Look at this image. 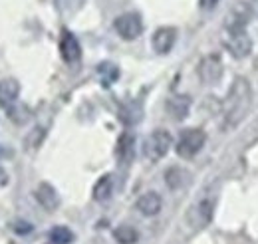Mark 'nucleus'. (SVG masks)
<instances>
[{
    "label": "nucleus",
    "mask_w": 258,
    "mask_h": 244,
    "mask_svg": "<svg viewBox=\"0 0 258 244\" xmlns=\"http://www.w3.org/2000/svg\"><path fill=\"white\" fill-rule=\"evenodd\" d=\"M250 107V86L244 80H238L228 93V101H226V125L234 127L240 121L246 111Z\"/></svg>",
    "instance_id": "nucleus-1"
},
{
    "label": "nucleus",
    "mask_w": 258,
    "mask_h": 244,
    "mask_svg": "<svg viewBox=\"0 0 258 244\" xmlns=\"http://www.w3.org/2000/svg\"><path fill=\"white\" fill-rule=\"evenodd\" d=\"M173 145V137L169 131L165 129H157L153 133H149L143 141V157L149 159V161H161L163 157L169 153Z\"/></svg>",
    "instance_id": "nucleus-2"
},
{
    "label": "nucleus",
    "mask_w": 258,
    "mask_h": 244,
    "mask_svg": "<svg viewBox=\"0 0 258 244\" xmlns=\"http://www.w3.org/2000/svg\"><path fill=\"white\" fill-rule=\"evenodd\" d=\"M225 46L234 58H246L252 52V40L246 34L244 26H234V24H226L225 34Z\"/></svg>",
    "instance_id": "nucleus-3"
},
{
    "label": "nucleus",
    "mask_w": 258,
    "mask_h": 244,
    "mask_svg": "<svg viewBox=\"0 0 258 244\" xmlns=\"http://www.w3.org/2000/svg\"><path fill=\"white\" fill-rule=\"evenodd\" d=\"M205 141H207V135L203 129L199 127H191V129H185L179 139H177V145H175V151L179 157L183 159H191L197 153L205 147Z\"/></svg>",
    "instance_id": "nucleus-4"
},
{
    "label": "nucleus",
    "mask_w": 258,
    "mask_h": 244,
    "mask_svg": "<svg viewBox=\"0 0 258 244\" xmlns=\"http://www.w3.org/2000/svg\"><path fill=\"white\" fill-rule=\"evenodd\" d=\"M113 28L119 34V38H123V40H135L143 32V20H141V16L137 12H125V14H121V16L115 18Z\"/></svg>",
    "instance_id": "nucleus-5"
},
{
    "label": "nucleus",
    "mask_w": 258,
    "mask_h": 244,
    "mask_svg": "<svg viewBox=\"0 0 258 244\" xmlns=\"http://www.w3.org/2000/svg\"><path fill=\"white\" fill-rule=\"evenodd\" d=\"M175 42H177V30H175L173 26H161V28H157L155 34H153V38H151L153 50H155L157 54H167V52H171L173 46H175Z\"/></svg>",
    "instance_id": "nucleus-6"
},
{
    "label": "nucleus",
    "mask_w": 258,
    "mask_h": 244,
    "mask_svg": "<svg viewBox=\"0 0 258 244\" xmlns=\"http://www.w3.org/2000/svg\"><path fill=\"white\" fill-rule=\"evenodd\" d=\"M199 76L205 84H215L223 76V62L219 56H207L199 66Z\"/></svg>",
    "instance_id": "nucleus-7"
},
{
    "label": "nucleus",
    "mask_w": 258,
    "mask_h": 244,
    "mask_svg": "<svg viewBox=\"0 0 258 244\" xmlns=\"http://www.w3.org/2000/svg\"><path fill=\"white\" fill-rule=\"evenodd\" d=\"M60 54H62L64 62H68V64H76V62L82 58L80 42H78V38H76L72 32L64 30V34H62V40H60Z\"/></svg>",
    "instance_id": "nucleus-8"
},
{
    "label": "nucleus",
    "mask_w": 258,
    "mask_h": 244,
    "mask_svg": "<svg viewBox=\"0 0 258 244\" xmlns=\"http://www.w3.org/2000/svg\"><path fill=\"white\" fill-rule=\"evenodd\" d=\"M161 207H163V201L161 197L155 193V191H149L145 195H141L135 203V209L143 216H155V214L161 213Z\"/></svg>",
    "instance_id": "nucleus-9"
},
{
    "label": "nucleus",
    "mask_w": 258,
    "mask_h": 244,
    "mask_svg": "<svg viewBox=\"0 0 258 244\" xmlns=\"http://www.w3.org/2000/svg\"><path fill=\"white\" fill-rule=\"evenodd\" d=\"M189 109H191V97L187 95H173L167 99V113L175 121L185 119L189 115Z\"/></svg>",
    "instance_id": "nucleus-10"
},
{
    "label": "nucleus",
    "mask_w": 258,
    "mask_h": 244,
    "mask_svg": "<svg viewBox=\"0 0 258 244\" xmlns=\"http://www.w3.org/2000/svg\"><path fill=\"white\" fill-rule=\"evenodd\" d=\"M34 195H36V201H38L46 211H56L58 205H60V197H58V193H56V189H54L52 185L42 183L36 189Z\"/></svg>",
    "instance_id": "nucleus-11"
},
{
    "label": "nucleus",
    "mask_w": 258,
    "mask_h": 244,
    "mask_svg": "<svg viewBox=\"0 0 258 244\" xmlns=\"http://www.w3.org/2000/svg\"><path fill=\"white\" fill-rule=\"evenodd\" d=\"M18 93H20V84L14 78H8V80L0 82V103L2 105L10 107L18 99Z\"/></svg>",
    "instance_id": "nucleus-12"
},
{
    "label": "nucleus",
    "mask_w": 258,
    "mask_h": 244,
    "mask_svg": "<svg viewBox=\"0 0 258 244\" xmlns=\"http://www.w3.org/2000/svg\"><path fill=\"white\" fill-rule=\"evenodd\" d=\"M117 157L121 163H131L135 157V137L131 133H123L117 141Z\"/></svg>",
    "instance_id": "nucleus-13"
},
{
    "label": "nucleus",
    "mask_w": 258,
    "mask_h": 244,
    "mask_svg": "<svg viewBox=\"0 0 258 244\" xmlns=\"http://www.w3.org/2000/svg\"><path fill=\"white\" fill-rule=\"evenodd\" d=\"M211 214H213V203L211 201H203L199 203L193 209V213L189 214L193 226H205L209 220H211Z\"/></svg>",
    "instance_id": "nucleus-14"
},
{
    "label": "nucleus",
    "mask_w": 258,
    "mask_h": 244,
    "mask_svg": "<svg viewBox=\"0 0 258 244\" xmlns=\"http://www.w3.org/2000/svg\"><path fill=\"white\" fill-rule=\"evenodd\" d=\"M111 193H113V179H111V175H103L101 179H97V183L94 185V199L96 201H99V203L107 201L111 197Z\"/></svg>",
    "instance_id": "nucleus-15"
},
{
    "label": "nucleus",
    "mask_w": 258,
    "mask_h": 244,
    "mask_svg": "<svg viewBox=\"0 0 258 244\" xmlns=\"http://www.w3.org/2000/svg\"><path fill=\"white\" fill-rule=\"evenodd\" d=\"M113 238L117 240V244H135L139 240V232L129 224H121L113 230Z\"/></svg>",
    "instance_id": "nucleus-16"
},
{
    "label": "nucleus",
    "mask_w": 258,
    "mask_h": 244,
    "mask_svg": "<svg viewBox=\"0 0 258 244\" xmlns=\"http://www.w3.org/2000/svg\"><path fill=\"white\" fill-rule=\"evenodd\" d=\"M185 181H187V173L183 169H179V167H171L165 173V183L169 185V189H173V191L181 189L185 185Z\"/></svg>",
    "instance_id": "nucleus-17"
},
{
    "label": "nucleus",
    "mask_w": 258,
    "mask_h": 244,
    "mask_svg": "<svg viewBox=\"0 0 258 244\" xmlns=\"http://www.w3.org/2000/svg\"><path fill=\"white\" fill-rule=\"evenodd\" d=\"M97 74L101 76V80H103L105 86H111V84L119 78V70H117V66H113L111 62L99 64V66H97Z\"/></svg>",
    "instance_id": "nucleus-18"
},
{
    "label": "nucleus",
    "mask_w": 258,
    "mask_h": 244,
    "mask_svg": "<svg viewBox=\"0 0 258 244\" xmlns=\"http://www.w3.org/2000/svg\"><path fill=\"white\" fill-rule=\"evenodd\" d=\"M119 119L123 123H127V125L137 123L141 119V105H137V103H127V105H123V107L119 109Z\"/></svg>",
    "instance_id": "nucleus-19"
},
{
    "label": "nucleus",
    "mask_w": 258,
    "mask_h": 244,
    "mask_svg": "<svg viewBox=\"0 0 258 244\" xmlns=\"http://www.w3.org/2000/svg\"><path fill=\"white\" fill-rule=\"evenodd\" d=\"M72 240H74V234H72V230L66 228V226H56V228L50 230V242L70 244Z\"/></svg>",
    "instance_id": "nucleus-20"
},
{
    "label": "nucleus",
    "mask_w": 258,
    "mask_h": 244,
    "mask_svg": "<svg viewBox=\"0 0 258 244\" xmlns=\"http://www.w3.org/2000/svg\"><path fill=\"white\" fill-rule=\"evenodd\" d=\"M44 135H46V131H44V127H36L30 131V135L26 137V145L34 149V147H38L40 143H42V139H44Z\"/></svg>",
    "instance_id": "nucleus-21"
},
{
    "label": "nucleus",
    "mask_w": 258,
    "mask_h": 244,
    "mask_svg": "<svg viewBox=\"0 0 258 244\" xmlns=\"http://www.w3.org/2000/svg\"><path fill=\"white\" fill-rule=\"evenodd\" d=\"M12 228H14L16 234H28V232H32V224H30V222H24V220L14 222Z\"/></svg>",
    "instance_id": "nucleus-22"
},
{
    "label": "nucleus",
    "mask_w": 258,
    "mask_h": 244,
    "mask_svg": "<svg viewBox=\"0 0 258 244\" xmlns=\"http://www.w3.org/2000/svg\"><path fill=\"white\" fill-rule=\"evenodd\" d=\"M219 2H221V0H199V6H201L203 10H211V8H215Z\"/></svg>",
    "instance_id": "nucleus-23"
},
{
    "label": "nucleus",
    "mask_w": 258,
    "mask_h": 244,
    "mask_svg": "<svg viewBox=\"0 0 258 244\" xmlns=\"http://www.w3.org/2000/svg\"><path fill=\"white\" fill-rule=\"evenodd\" d=\"M2 155H6V151H4V149H0V157H2Z\"/></svg>",
    "instance_id": "nucleus-24"
}]
</instances>
